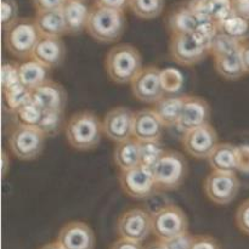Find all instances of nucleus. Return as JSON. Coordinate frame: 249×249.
Segmentation results:
<instances>
[{"label": "nucleus", "mask_w": 249, "mask_h": 249, "mask_svg": "<svg viewBox=\"0 0 249 249\" xmlns=\"http://www.w3.org/2000/svg\"><path fill=\"white\" fill-rule=\"evenodd\" d=\"M102 121L90 111L74 113L65 125L67 142L78 151H91L100 145L102 139Z\"/></svg>", "instance_id": "obj_1"}, {"label": "nucleus", "mask_w": 249, "mask_h": 249, "mask_svg": "<svg viewBox=\"0 0 249 249\" xmlns=\"http://www.w3.org/2000/svg\"><path fill=\"white\" fill-rule=\"evenodd\" d=\"M142 57L130 44H118L109 49L105 57V70L117 84H128L142 70Z\"/></svg>", "instance_id": "obj_2"}, {"label": "nucleus", "mask_w": 249, "mask_h": 249, "mask_svg": "<svg viewBox=\"0 0 249 249\" xmlns=\"http://www.w3.org/2000/svg\"><path fill=\"white\" fill-rule=\"evenodd\" d=\"M126 28L125 14L123 11L92 6L88 21L87 32L99 43H116Z\"/></svg>", "instance_id": "obj_3"}, {"label": "nucleus", "mask_w": 249, "mask_h": 249, "mask_svg": "<svg viewBox=\"0 0 249 249\" xmlns=\"http://www.w3.org/2000/svg\"><path fill=\"white\" fill-rule=\"evenodd\" d=\"M40 36L34 18L19 17L4 32V46L14 57L21 61L31 60Z\"/></svg>", "instance_id": "obj_4"}, {"label": "nucleus", "mask_w": 249, "mask_h": 249, "mask_svg": "<svg viewBox=\"0 0 249 249\" xmlns=\"http://www.w3.org/2000/svg\"><path fill=\"white\" fill-rule=\"evenodd\" d=\"M158 191H173L184 184L189 173L186 158L174 150H165L152 168Z\"/></svg>", "instance_id": "obj_5"}, {"label": "nucleus", "mask_w": 249, "mask_h": 249, "mask_svg": "<svg viewBox=\"0 0 249 249\" xmlns=\"http://www.w3.org/2000/svg\"><path fill=\"white\" fill-rule=\"evenodd\" d=\"M152 233L160 241H168L189 232V219L177 204H165L152 214Z\"/></svg>", "instance_id": "obj_6"}, {"label": "nucleus", "mask_w": 249, "mask_h": 249, "mask_svg": "<svg viewBox=\"0 0 249 249\" xmlns=\"http://www.w3.org/2000/svg\"><path fill=\"white\" fill-rule=\"evenodd\" d=\"M46 136L36 126L18 124L9 135V147L12 155L21 160H33L41 155Z\"/></svg>", "instance_id": "obj_7"}, {"label": "nucleus", "mask_w": 249, "mask_h": 249, "mask_svg": "<svg viewBox=\"0 0 249 249\" xmlns=\"http://www.w3.org/2000/svg\"><path fill=\"white\" fill-rule=\"evenodd\" d=\"M118 180L122 190L131 198L145 199L158 191L152 169L143 165L123 170L119 173Z\"/></svg>", "instance_id": "obj_8"}, {"label": "nucleus", "mask_w": 249, "mask_h": 249, "mask_svg": "<svg viewBox=\"0 0 249 249\" xmlns=\"http://www.w3.org/2000/svg\"><path fill=\"white\" fill-rule=\"evenodd\" d=\"M241 182L236 173H220L212 170L204 180V192L213 203L226 206L235 201L240 192Z\"/></svg>", "instance_id": "obj_9"}, {"label": "nucleus", "mask_w": 249, "mask_h": 249, "mask_svg": "<svg viewBox=\"0 0 249 249\" xmlns=\"http://www.w3.org/2000/svg\"><path fill=\"white\" fill-rule=\"evenodd\" d=\"M169 55L175 63L195 66L209 55V50L195 36V34L170 36Z\"/></svg>", "instance_id": "obj_10"}, {"label": "nucleus", "mask_w": 249, "mask_h": 249, "mask_svg": "<svg viewBox=\"0 0 249 249\" xmlns=\"http://www.w3.org/2000/svg\"><path fill=\"white\" fill-rule=\"evenodd\" d=\"M130 85L135 99L145 104L155 105L167 95L162 83V70L157 66L143 67Z\"/></svg>", "instance_id": "obj_11"}, {"label": "nucleus", "mask_w": 249, "mask_h": 249, "mask_svg": "<svg viewBox=\"0 0 249 249\" xmlns=\"http://www.w3.org/2000/svg\"><path fill=\"white\" fill-rule=\"evenodd\" d=\"M117 232L121 238L143 242L152 232L151 214L142 208L124 212L117 220Z\"/></svg>", "instance_id": "obj_12"}, {"label": "nucleus", "mask_w": 249, "mask_h": 249, "mask_svg": "<svg viewBox=\"0 0 249 249\" xmlns=\"http://www.w3.org/2000/svg\"><path fill=\"white\" fill-rule=\"evenodd\" d=\"M135 112L124 106L112 108L102 119L104 134L116 143L133 138Z\"/></svg>", "instance_id": "obj_13"}, {"label": "nucleus", "mask_w": 249, "mask_h": 249, "mask_svg": "<svg viewBox=\"0 0 249 249\" xmlns=\"http://www.w3.org/2000/svg\"><path fill=\"white\" fill-rule=\"evenodd\" d=\"M218 145V133L211 124L199 126L182 135V147L185 152L198 160L208 158Z\"/></svg>", "instance_id": "obj_14"}, {"label": "nucleus", "mask_w": 249, "mask_h": 249, "mask_svg": "<svg viewBox=\"0 0 249 249\" xmlns=\"http://www.w3.org/2000/svg\"><path fill=\"white\" fill-rule=\"evenodd\" d=\"M209 119H211V106L208 102L199 96L185 95L184 106L177 128L182 131V134H185L199 126L207 125L209 124Z\"/></svg>", "instance_id": "obj_15"}, {"label": "nucleus", "mask_w": 249, "mask_h": 249, "mask_svg": "<svg viewBox=\"0 0 249 249\" xmlns=\"http://www.w3.org/2000/svg\"><path fill=\"white\" fill-rule=\"evenodd\" d=\"M56 242L63 249H95L96 238L88 224L71 221L61 228Z\"/></svg>", "instance_id": "obj_16"}, {"label": "nucleus", "mask_w": 249, "mask_h": 249, "mask_svg": "<svg viewBox=\"0 0 249 249\" xmlns=\"http://www.w3.org/2000/svg\"><path fill=\"white\" fill-rule=\"evenodd\" d=\"M165 125L152 108H143L135 112L133 138L140 142L160 141Z\"/></svg>", "instance_id": "obj_17"}, {"label": "nucleus", "mask_w": 249, "mask_h": 249, "mask_svg": "<svg viewBox=\"0 0 249 249\" xmlns=\"http://www.w3.org/2000/svg\"><path fill=\"white\" fill-rule=\"evenodd\" d=\"M32 100L44 112H63L67 104V92L60 83L50 79L32 91Z\"/></svg>", "instance_id": "obj_18"}, {"label": "nucleus", "mask_w": 249, "mask_h": 249, "mask_svg": "<svg viewBox=\"0 0 249 249\" xmlns=\"http://www.w3.org/2000/svg\"><path fill=\"white\" fill-rule=\"evenodd\" d=\"M66 57V45L62 38L40 36L32 58L48 68L60 67Z\"/></svg>", "instance_id": "obj_19"}, {"label": "nucleus", "mask_w": 249, "mask_h": 249, "mask_svg": "<svg viewBox=\"0 0 249 249\" xmlns=\"http://www.w3.org/2000/svg\"><path fill=\"white\" fill-rule=\"evenodd\" d=\"M91 7L88 0H67L62 7L67 34L77 36L87 31Z\"/></svg>", "instance_id": "obj_20"}, {"label": "nucleus", "mask_w": 249, "mask_h": 249, "mask_svg": "<svg viewBox=\"0 0 249 249\" xmlns=\"http://www.w3.org/2000/svg\"><path fill=\"white\" fill-rule=\"evenodd\" d=\"M207 160L213 172L236 173L240 170L238 147L230 142L219 143Z\"/></svg>", "instance_id": "obj_21"}, {"label": "nucleus", "mask_w": 249, "mask_h": 249, "mask_svg": "<svg viewBox=\"0 0 249 249\" xmlns=\"http://www.w3.org/2000/svg\"><path fill=\"white\" fill-rule=\"evenodd\" d=\"M34 22L41 36L62 38V36L67 34V26L62 9L36 12Z\"/></svg>", "instance_id": "obj_22"}, {"label": "nucleus", "mask_w": 249, "mask_h": 249, "mask_svg": "<svg viewBox=\"0 0 249 249\" xmlns=\"http://www.w3.org/2000/svg\"><path fill=\"white\" fill-rule=\"evenodd\" d=\"M199 22L186 4L178 5L167 16V28L170 36L174 34H192Z\"/></svg>", "instance_id": "obj_23"}, {"label": "nucleus", "mask_w": 249, "mask_h": 249, "mask_svg": "<svg viewBox=\"0 0 249 249\" xmlns=\"http://www.w3.org/2000/svg\"><path fill=\"white\" fill-rule=\"evenodd\" d=\"M140 146L141 142L135 138L116 143L113 151V160L121 172L141 165Z\"/></svg>", "instance_id": "obj_24"}, {"label": "nucleus", "mask_w": 249, "mask_h": 249, "mask_svg": "<svg viewBox=\"0 0 249 249\" xmlns=\"http://www.w3.org/2000/svg\"><path fill=\"white\" fill-rule=\"evenodd\" d=\"M19 80L23 87L33 91L50 80V68L33 58L23 61L19 65Z\"/></svg>", "instance_id": "obj_25"}, {"label": "nucleus", "mask_w": 249, "mask_h": 249, "mask_svg": "<svg viewBox=\"0 0 249 249\" xmlns=\"http://www.w3.org/2000/svg\"><path fill=\"white\" fill-rule=\"evenodd\" d=\"M185 95H165L164 97L153 105V111L156 112L160 121L165 126L178 125L180 116H181L182 106H184Z\"/></svg>", "instance_id": "obj_26"}, {"label": "nucleus", "mask_w": 249, "mask_h": 249, "mask_svg": "<svg viewBox=\"0 0 249 249\" xmlns=\"http://www.w3.org/2000/svg\"><path fill=\"white\" fill-rule=\"evenodd\" d=\"M214 63L218 74L226 80H238L246 74L240 51L232 55L215 57Z\"/></svg>", "instance_id": "obj_27"}, {"label": "nucleus", "mask_w": 249, "mask_h": 249, "mask_svg": "<svg viewBox=\"0 0 249 249\" xmlns=\"http://www.w3.org/2000/svg\"><path fill=\"white\" fill-rule=\"evenodd\" d=\"M218 26L219 31L228 34L229 36L240 43H245L249 39V21L238 15L232 14L230 17L220 22Z\"/></svg>", "instance_id": "obj_28"}, {"label": "nucleus", "mask_w": 249, "mask_h": 249, "mask_svg": "<svg viewBox=\"0 0 249 249\" xmlns=\"http://www.w3.org/2000/svg\"><path fill=\"white\" fill-rule=\"evenodd\" d=\"M165 0H130L129 10L141 19H155L163 14Z\"/></svg>", "instance_id": "obj_29"}, {"label": "nucleus", "mask_w": 249, "mask_h": 249, "mask_svg": "<svg viewBox=\"0 0 249 249\" xmlns=\"http://www.w3.org/2000/svg\"><path fill=\"white\" fill-rule=\"evenodd\" d=\"M2 96H4L5 106L14 113H16L21 107L32 101V91L22 84L2 91Z\"/></svg>", "instance_id": "obj_30"}, {"label": "nucleus", "mask_w": 249, "mask_h": 249, "mask_svg": "<svg viewBox=\"0 0 249 249\" xmlns=\"http://www.w3.org/2000/svg\"><path fill=\"white\" fill-rule=\"evenodd\" d=\"M65 116L63 112L58 111H48L44 112L41 121L36 128L46 136V138H53L56 136L62 128L65 126Z\"/></svg>", "instance_id": "obj_31"}, {"label": "nucleus", "mask_w": 249, "mask_h": 249, "mask_svg": "<svg viewBox=\"0 0 249 249\" xmlns=\"http://www.w3.org/2000/svg\"><path fill=\"white\" fill-rule=\"evenodd\" d=\"M241 45H242V43L235 40L233 38L229 36L228 34L219 31L215 39L212 43L211 53L214 56V58L221 57V56L232 55V53H236L240 51Z\"/></svg>", "instance_id": "obj_32"}, {"label": "nucleus", "mask_w": 249, "mask_h": 249, "mask_svg": "<svg viewBox=\"0 0 249 249\" xmlns=\"http://www.w3.org/2000/svg\"><path fill=\"white\" fill-rule=\"evenodd\" d=\"M165 148L163 147L160 141H145V142H141V165L152 169L153 165L162 157Z\"/></svg>", "instance_id": "obj_33"}, {"label": "nucleus", "mask_w": 249, "mask_h": 249, "mask_svg": "<svg viewBox=\"0 0 249 249\" xmlns=\"http://www.w3.org/2000/svg\"><path fill=\"white\" fill-rule=\"evenodd\" d=\"M15 114H16L19 124H22V125L38 126L44 114V111L32 100L28 104L24 105L23 107H21Z\"/></svg>", "instance_id": "obj_34"}, {"label": "nucleus", "mask_w": 249, "mask_h": 249, "mask_svg": "<svg viewBox=\"0 0 249 249\" xmlns=\"http://www.w3.org/2000/svg\"><path fill=\"white\" fill-rule=\"evenodd\" d=\"M209 16L216 23L230 17L233 12V0H208Z\"/></svg>", "instance_id": "obj_35"}, {"label": "nucleus", "mask_w": 249, "mask_h": 249, "mask_svg": "<svg viewBox=\"0 0 249 249\" xmlns=\"http://www.w3.org/2000/svg\"><path fill=\"white\" fill-rule=\"evenodd\" d=\"M21 84L19 80V65L12 61H5L1 67V89L9 90Z\"/></svg>", "instance_id": "obj_36"}, {"label": "nucleus", "mask_w": 249, "mask_h": 249, "mask_svg": "<svg viewBox=\"0 0 249 249\" xmlns=\"http://www.w3.org/2000/svg\"><path fill=\"white\" fill-rule=\"evenodd\" d=\"M182 82H184L182 74L175 68L162 70V83L167 95H174V92H177L182 87Z\"/></svg>", "instance_id": "obj_37"}, {"label": "nucleus", "mask_w": 249, "mask_h": 249, "mask_svg": "<svg viewBox=\"0 0 249 249\" xmlns=\"http://www.w3.org/2000/svg\"><path fill=\"white\" fill-rule=\"evenodd\" d=\"M18 19V5L16 0H1V27L2 32Z\"/></svg>", "instance_id": "obj_38"}, {"label": "nucleus", "mask_w": 249, "mask_h": 249, "mask_svg": "<svg viewBox=\"0 0 249 249\" xmlns=\"http://www.w3.org/2000/svg\"><path fill=\"white\" fill-rule=\"evenodd\" d=\"M236 225L245 235L249 236V198L243 201L236 211Z\"/></svg>", "instance_id": "obj_39"}, {"label": "nucleus", "mask_w": 249, "mask_h": 249, "mask_svg": "<svg viewBox=\"0 0 249 249\" xmlns=\"http://www.w3.org/2000/svg\"><path fill=\"white\" fill-rule=\"evenodd\" d=\"M186 5L191 10L192 14L196 16V18L198 19L199 23L212 19L211 16H209L208 0H189Z\"/></svg>", "instance_id": "obj_40"}, {"label": "nucleus", "mask_w": 249, "mask_h": 249, "mask_svg": "<svg viewBox=\"0 0 249 249\" xmlns=\"http://www.w3.org/2000/svg\"><path fill=\"white\" fill-rule=\"evenodd\" d=\"M192 241H194V236L189 232H185L177 237L164 241V245L167 249H191Z\"/></svg>", "instance_id": "obj_41"}, {"label": "nucleus", "mask_w": 249, "mask_h": 249, "mask_svg": "<svg viewBox=\"0 0 249 249\" xmlns=\"http://www.w3.org/2000/svg\"><path fill=\"white\" fill-rule=\"evenodd\" d=\"M191 249H221V246L212 236H194Z\"/></svg>", "instance_id": "obj_42"}, {"label": "nucleus", "mask_w": 249, "mask_h": 249, "mask_svg": "<svg viewBox=\"0 0 249 249\" xmlns=\"http://www.w3.org/2000/svg\"><path fill=\"white\" fill-rule=\"evenodd\" d=\"M67 0H32L36 12L58 10L65 6Z\"/></svg>", "instance_id": "obj_43"}, {"label": "nucleus", "mask_w": 249, "mask_h": 249, "mask_svg": "<svg viewBox=\"0 0 249 249\" xmlns=\"http://www.w3.org/2000/svg\"><path fill=\"white\" fill-rule=\"evenodd\" d=\"M129 2L130 0H94V6L125 12L129 9Z\"/></svg>", "instance_id": "obj_44"}, {"label": "nucleus", "mask_w": 249, "mask_h": 249, "mask_svg": "<svg viewBox=\"0 0 249 249\" xmlns=\"http://www.w3.org/2000/svg\"><path fill=\"white\" fill-rule=\"evenodd\" d=\"M109 249H143V246L140 242H135V241L118 238L112 243Z\"/></svg>", "instance_id": "obj_45"}, {"label": "nucleus", "mask_w": 249, "mask_h": 249, "mask_svg": "<svg viewBox=\"0 0 249 249\" xmlns=\"http://www.w3.org/2000/svg\"><path fill=\"white\" fill-rule=\"evenodd\" d=\"M233 12L249 21V0H233Z\"/></svg>", "instance_id": "obj_46"}, {"label": "nucleus", "mask_w": 249, "mask_h": 249, "mask_svg": "<svg viewBox=\"0 0 249 249\" xmlns=\"http://www.w3.org/2000/svg\"><path fill=\"white\" fill-rule=\"evenodd\" d=\"M238 162H240V170H249V146L238 147Z\"/></svg>", "instance_id": "obj_47"}, {"label": "nucleus", "mask_w": 249, "mask_h": 249, "mask_svg": "<svg viewBox=\"0 0 249 249\" xmlns=\"http://www.w3.org/2000/svg\"><path fill=\"white\" fill-rule=\"evenodd\" d=\"M240 56L245 67L246 74H249V40L242 43L240 49Z\"/></svg>", "instance_id": "obj_48"}, {"label": "nucleus", "mask_w": 249, "mask_h": 249, "mask_svg": "<svg viewBox=\"0 0 249 249\" xmlns=\"http://www.w3.org/2000/svg\"><path fill=\"white\" fill-rule=\"evenodd\" d=\"M143 249H167V247H165L164 242L163 241H153V242H150L148 245H146L145 247H143Z\"/></svg>", "instance_id": "obj_49"}, {"label": "nucleus", "mask_w": 249, "mask_h": 249, "mask_svg": "<svg viewBox=\"0 0 249 249\" xmlns=\"http://www.w3.org/2000/svg\"><path fill=\"white\" fill-rule=\"evenodd\" d=\"M2 175H6V173H7V167H9V164H10V158H9V156H7V153H6V151H2Z\"/></svg>", "instance_id": "obj_50"}, {"label": "nucleus", "mask_w": 249, "mask_h": 249, "mask_svg": "<svg viewBox=\"0 0 249 249\" xmlns=\"http://www.w3.org/2000/svg\"><path fill=\"white\" fill-rule=\"evenodd\" d=\"M39 249H63V248L61 247L57 242H50V243H46V245L41 246Z\"/></svg>", "instance_id": "obj_51"}]
</instances>
